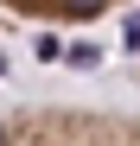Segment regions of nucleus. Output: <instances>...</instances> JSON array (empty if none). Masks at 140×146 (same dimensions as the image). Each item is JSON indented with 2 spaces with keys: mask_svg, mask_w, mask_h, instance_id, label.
Masks as SVG:
<instances>
[{
  "mask_svg": "<svg viewBox=\"0 0 140 146\" xmlns=\"http://www.w3.org/2000/svg\"><path fill=\"white\" fill-rule=\"evenodd\" d=\"M0 146H140V114L115 108H7Z\"/></svg>",
  "mask_w": 140,
  "mask_h": 146,
  "instance_id": "nucleus-1",
  "label": "nucleus"
},
{
  "mask_svg": "<svg viewBox=\"0 0 140 146\" xmlns=\"http://www.w3.org/2000/svg\"><path fill=\"white\" fill-rule=\"evenodd\" d=\"M115 7H127V0H0V13L32 19V26H96Z\"/></svg>",
  "mask_w": 140,
  "mask_h": 146,
  "instance_id": "nucleus-2",
  "label": "nucleus"
}]
</instances>
